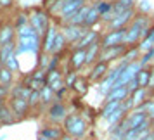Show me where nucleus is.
I'll use <instances>...</instances> for the list:
<instances>
[{
  "mask_svg": "<svg viewBox=\"0 0 154 140\" xmlns=\"http://www.w3.org/2000/svg\"><path fill=\"white\" fill-rule=\"evenodd\" d=\"M100 17H102V16H100V12H99V9L95 7V5H92V7L88 9V14H87V19H85V24H83V26L90 29L92 26H94V24H95V23L100 19Z\"/></svg>",
  "mask_w": 154,
  "mask_h": 140,
  "instance_id": "26",
  "label": "nucleus"
},
{
  "mask_svg": "<svg viewBox=\"0 0 154 140\" xmlns=\"http://www.w3.org/2000/svg\"><path fill=\"white\" fill-rule=\"evenodd\" d=\"M68 107L66 104H63V100H54L50 104L49 111H47V119H49L52 125H59V123H64V119L68 118Z\"/></svg>",
  "mask_w": 154,
  "mask_h": 140,
  "instance_id": "3",
  "label": "nucleus"
},
{
  "mask_svg": "<svg viewBox=\"0 0 154 140\" xmlns=\"http://www.w3.org/2000/svg\"><path fill=\"white\" fill-rule=\"evenodd\" d=\"M142 140H154L152 133H151V135H147V137H144V138H142Z\"/></svg>",
  "mask_w": 154,
  "mask_h": 140,
  "instance_id": "46",
  "label": "nucleus"
},
{
  "mask_svg": "<svg viewBox=\"0 0 154 140\" xmlns=\"http://www.w3.org/2000/svg\"><path fill=\"white\" fill-rule=\"evenodd\" d=\"M16 36H17V29H16L14 24H11V23L2 24V26H0V47L14 42Z\"/></svg>",
  "mask_w": 154,
  "mask_h": 140,
  "instance_id": "13",
  "label": "nucleus"
},
{
  "mask_svg": "<svg viewBox=\"0 0 154 140\" xmlns=\"http://www.w3.org/2000/svg\"><path fill=\"white\" fill-rule=\"evenodd\" d=\"M42 50V42H40V36H24V38H19V43H17V49H16V54H21V52H33V54H38Z\"/></svg>",
  "mask_w": 154,
  "mask_h": 140,
  "instance_id": "6",
  "label": "nucleus"
},
{
  "mask_svg": "<svg viewBox=\"0 0 154 140\" xmlns=\"http://www.w3.org/2000/svg\"><path fill=\"white\" fill-rule=\"evenodd\" d=\"M147 121H149V116H147L146 111H142V109H137V111L130 112V114H126L125 119L119 123V126L128 132V130H133V128H140L142 125H146Z\"/></svg>",
  "mask_w": 154,
  "mask_h": 140,
  "instance_id": "2",
  "label": "nucleus"
},
{
  "mask_svg": "<svg viewBox=\"0 0 154 140\" xmlns=\"http://www.w3.org/2000/svg\"><path fill=\"white\" fill-rule=\"evenodd\" d=\"M128 50V45H116V47H109V49H102L99 61H104V62H111L116 59H123V56Z\"/></svg>",
  "mask_w": 154,
  "mask_h": 140,
  "instance_id": "9",
  "label": "nucleus"
},
{
  "mask_svg": "<svg viewBox=\"0 0 154 140\" xmlns=\"http://www.w3.org/2000/svg\"><path fill=\"white\" fill-rule=\"evenodd\" d=\"M87 50V64L85 66H94V64L99 61V57H100V52H102V45H100V40H97V42H94L88 47Z\"/></svg>",
  "mask_w": 154,
  "mask_h": 140,
  "instance_id": "17",
  "label": "nucleus"
},
{
  "mask_svg": "<svg viewBox=\"0 0 154 140\" xmlns=\"http://www.w3.org/2000/svg\"><path fill=\"white\" fill-rule=\"evenodd\" d=\"M135 80L139 81V88H147L151 85V81H152V71L149 69V68H142Z\"/></svg>",
  "mask_w": 154,
  "mask_h": 140,
  "instance_id": "20",
  "label": "nucleus"
},
{
  "mask_svg": "<svg viewBox=\"0 0 154 140\" xmlns=\"http://www.w3.org/2000/svg\"><path fill=\"white\" fill-rule=\"evenodd\" d=\"M56 100V92L50 88L49 85H45L42 90H40V104L42 105H50Z\"/></svg>",
  "mask_w": 154,
  "mask_h": 140,
  "instance_id": "23",
  "label": "nucleus"
},
{
  "mask_svg": "<svg viewBox=\"0 0 154 140\" xmlns=\"http://www.w3.org/2000/svg\"><path fill=\"white\" fill-rule=\"evenodd\" d=\"M11 109H12V112L16 114V118L17 119H23V118H26L28 116V112H29V102L26 100V99H12L11 97Z\"/></svg>",
  "mask_w": 154,
  "mask_h": 140,
  "instance_id": "11",
  "label": "nucleus"
},
{
  "mask_svg": "<svg viewBox=\"0 0 154 140\" xmlns=\"http://www.w3.org/2000/svg\"><path fill=\"white\" fill-rule=\"evenodd\" d=\"M28 102H29V107H36V105L40 104V92H38V90H33V92H31V95H29Z\"/></svg>",
  "mask_w": 154,
  "mask_h": 140,
  "instance_id": "38",
  "label": "nucleus"
},
{
  "mask_svg": "<svg viewBox=\"0 0 154 140\" xmlns=\"http://www.w3.org/2000/svg\"><path fill=\"white\" fill-rule=\"evenodd\" d=\"M133 17H135V11L133 9H128L125 11L123 14L116 16L111 23H109V29L107 31H114V29H125L130 26V23L133 21Z\"/></svg>",
  "mask_w": 154,
  "mask_h": 140,
  "instance_id": "8",
  "label": "nucleus"
},
{
  "mask_svg": "<svg viewBox=\"0 0 154 140\" xmlns=\"http://www.w3.org/2000/svg\"><path fill=\"white\" fill-rule=\"evenodd\" d=\"M69 64H71V68H73L75 71L82 69L85 64H87V50H83V49L73 50V52H71Z\"/></svg>",
  "mask_w": 154,
  "mask_h": 140,
  "instance_id": "16",
  "label": "nucleus"
},
{
  "mask_svg": "<svg viewBox=\"0 0 154 140\" xmlns=\"http://www.w3.org/2000/svg\"><path fill=\"white\" fill-rule=\"evenodd\" d=\"M88 5H83V7L80 9V11H76L75 12V16L69 19V23L68 24H76V26H83L85 24V19H87V14H88Z\"/></svg>",
  "mask_w": 154,
  "mask_h": 140,
  "instance_id": "24",
  "label": "nucleus"
},
{
  "mask_svg": "<svg viewBox=\"0 0 154 140\" xmlns=\"http://www.w3.org/2000/svg\"><path fill=\"white\" fill-rule=\"evenodd\" d=\"M126 88L130 90V93H133L135 90H139V81H137V80H132L130 83L126 85Z\"/></svg>",
  "mask_w": 154,
  "mask_h": 140,
  "instance_id": "40",
  "label": "nucleus"
},
{
  "mask_svg": "<svg viewBox=\"0 0 154 140\" xmlns=\"http://www.w3.org/2000/svg\"><path fill=\"white\" fill-rule=\"evenodd\" d=\"M24 24H29V16L26 14V12H19V14L16 16L14 26H16V29H17V28H21V26H24Z\"/></svg>",
  "mask_w": 154,
  "mask_h": 140,
  "instance_id": "34",
  "label": "nucleus"
},
{
  "mask_svg": "<svg viewBox=\"0 0 154 140\" xmlns=\"http://www.w3.org/2000/svg\"><path fill=\"white\" fill-rule=\"evenodd\" d=\"M152 59H154V47H152L151 50H147L146 54H144V57L140 59V62H142L144 66H146V64H147V62H151Z\"/></svg>",
  "mask_w": 154,
  "mask_h": 140,
  "instance_id": "39",
  "label": "nucleus"
},
{
  "mask_svg": "<svg viewBox=\"0 0 154 140\" xmlns=\"http://www.w3.org/2000/svg\"><path fill=\"white\" fill-rule=\"evenodd\" d=\"M38 35L35 31V28L31 26V24H24V26H21V28H17V38H24V36H35ZM40 36V35H38Z\"/></svg>",
  "mask_w": 154,
  "mask_h": 140,
  "instance_id": "32",
  "label": "nucleus"
},
{
  "mask_svg": "<svg viewBox=\"0 0 154 140\" xmlns=\"http://www.w3.org/2000/svg\"><path fill=\"white\" fill-rule=\"evenodd\" d=\"M152 47H154V24H152V28H151V31H149V35L139 43V50L140 52H147V50H151Z\"/></svg>",
  "mask_w": 154,
  "mask_h": 140,
  "instance_id": "28",
  "label": "nucleus"
},
{
  "mask_svg": "<svg viewBox=\"0 0 154 140\" xmlns=\"http://www.w3.org/2000/svg\"><path fill=\"white\" fill-rule=\"evenodd\" d=\"M88 78H80L78 76V80L75 81V85H73V90L76 92L78 95H85L87 93V90H88Z\"/></svg>",
  "mask_w": 154,
  "mask_h": 140,
  "instance_id": "31",
  "label": "nucleus"
},
{
  "mask_svg": "<svg viewBox=\"0 0 154 140\" xmlns=\"http://www.w3.org/2000/svg\"><path fill=\"white\" fill-rule=\"evenodd\" d=\"M87 31H88V28H85V26H76V24H64L63 29H61V33L66 36L68 43H71V45H75Z\"/></svg>",
  "mask_w": 154,
  "mask_h": 140,
  "instance_id": "7",
  "label": "nucleus"
},
{
  "mask_svg": "<svg viewBox=\"0 0 154 140\" xmlns=\"http://www.w3.org/2000/svg\"><path fill=\"white\" fill-rule=\"evenodd\" d=\"M4 105H5V104H4V99H0V109H2Z\"/></svg>",
  "mask_w": 154,
  "mask_h": 140,
  "instance_id": "48",
  "label": "nucleus"
},
{
  "mask_svg": "<svg viewBox=\"0 0 154 140\" xmlns=\"http://www.w3.org/2000/svg\"><path fill=\"white\" fill-rule=\"evenodd\" d=\"M29 24L35 28V31L38 33L40 36L45 35V31L49 29L50 23H49V16L45 14L43 11H33L29 14Z\"/></svg>",
  "mask_w": 154,
  "mask_h": 140,
  "instance_id": "5",
  "label": "nucleus"
},
{
  "mask_svg": "<svg viewBox=\"0 0 154 140\" xmlns=\"http://www.w3.org/2000/svg\"><path fill=\"white\" fill-rule=\"evenodd\" d=\"M139 7L142 9V11H146V12H147V11H151V7L147 5V2H140V4H139Z\"/></svg>",
  "mask_w": 154,
  "mask_h": 140,
  "instance_id": "43",
  "label": "nucleus"
},
{
  "mask_svg": "<svg viewBox=\"0 0 154 140\" xmlns=\"http://www.w3.org/2000/svg\"><path fill=\"white\" fill-rule=\"evenodd\" d=\"M38 135L47 137L49 140H61L64 137V128H61L59 125H47V126H42Z\"/></svg>",
  "mask_w": 154,
  "mask_h": 140,
  "instance_id": "15",
  "label": "nucleus"
},
{
  "mask_svg": "<svg viewBox=\"0 0 154 140\" xmlns=\"http://www.w3.org/2000/svg\"><path fill=\"white\" fill-rule=\"evenodd\" d=\"M130 97V90L126 87H119V88H112L107 95H106V100L104 102H112V100H125V99Z\"/></svg>",
  "mask_w": 154,
  "mask_h": 140,
  "instance_id": "18",
  "label": "nucleus"
},
{
  "mask_svg": "<svg viewBox=\"0 0 154 140\" xmlns=\"http://www.w3.org/2000/svg\"><path fill=\"white\" fill-rule=\"evenodd\" d=\"M5 66H7L9 69L12 71V73H17V71H19V61H17V54H14V56L11 57L7 62H5Z\"/></svg>",
  "mask_w": 154,
  "mask_h": 140,
  "instance_id": "36",
  "label": "nucleus"
},
{
  "mask_svg": "<svg viewBox=\"0 0 154 140\" xmlns=\"http://www.w3.org/2000/svg\"><path fill=\"white\" fill-rule=\"evenodd\" d=\"M109 73V62L104 61H97V62L92 66L90 73H88V80L90 81H102Z\"/></svg>",
  "mask_w": 154,
  "mask_h": 140,
  "instance_id": "10",
  "label": "nucleus"
},
{
  "mask_svg": "<svg viewBox=\"0 0 154 140\" xmlns=\"http://www.w3.org/2000/svg\"><path fill=\"white\" fill-rule=\"evenodd\" d=\"M121 100H112V102H104V105H102V109H100V118L106 119L107 116H111L112 112L116 111V109H119L121 107Z\"/></svg>",
  "mask_w": 154,
  "mask_h": 140,
  "instance_id": "25",
  "label": "nucleus"
},
{
  "mask_svg": "<svg viewBox=\"0 0 154 140\" xmlns=\"http://www.w3.org/2000/svg\"><path fill=\"white\" fill-rule=\"evenodd\" d=\"M31 92L33 90H29L24 83H19V85H16V87H12V90H11V97L12 99H26V100H28L29 95H31Z\"/></svg>",
  "mask_w": 154,
  "mask_h": 140,
  "instance_id": "22",
  "label": "nucleus"
},
{
  "mask_svg": "<svg viewBox=\"0 0 154 140\" xmlns=\"http://www.w3.org/2000/svg\"><path fill=\"white\" fill-rule=\"evenodd\" d=\"M97 40H100V36H99V31H95V29H88L87 33H85L80 40H78L75 45H73V50H78V49H88L94 42H97Z\"/></svg>",
  "mask_w": 154,
  "mask_h": 140,
  "instance_id": "14",
  "label": "nucleus"
},
{
  "mask_svg": "<svg viewBox=\"0 0 154 140\" xmlns=\"http://www.w3.org/2000/svg\"><path fill=\"white\" fill-rule=\"evenodd\" d=\"M149 125H151V132H154V118L149 119Z\"/></svg>",
  "mask_w": 154,
  "mask_h": 140,
  "instance_id": "45",
  "label": "nucleus"
},
{
  "mask_svg": "<svg viewBox=\"0 0 154 140\" xmlns=\"http://www.w3.org/2000/svg\"><path fill=\"white\" fill-rule=\"evenodd\" d=\"M64 133L71 135V137H76V138H83L87 132H88V123L83 116H80L76 112H71L68 114V118L64 119L63 123Z\"/></svg>",
  "mask_w": 154,
  "mask_h": 140,
  "instance_id": "1",
  "label": "nucleus"
},
{
  "mask_svg": "<svg viewBox=\"0 0 154 140\" xmlns=\"http://www.w3.org/2000/svg\"><path fill=\"white\" fill-rule=\"evenodd\" d=\"M146 93H147V88H139V90H135L133 93H130V99H132L133 105H142V104H146V102H147Z\"/></svg>",
  "mask_w": 154,
  "mask_h": 140,
  "instance_id": "29",
  "label": "nucleus"
},
{
  "mask_svg": "<svg viewBox=\"0 0 154 140\" xmlns=\"http://www.w3.org/2000/svg\"><path fill=\"white\" fill-rule=\"evenodd\" d=\"M95 7L99 9L100 16H106V14H109V12H112V7H114V4H112V2H106V0H102V2H99Z\"/></svg>",
  "mask_w": 154,
  "mask_h": 140,
  "instance_id": "33",
  "label": "nucleus"
},
{
  "mask_svg": "<svg viewBox=\"0 0 154 140\" xmlns=\"http://www.w3.org/2000/svg\"><path fill=\"white\" fill-rule=\"evenodd\" d=\"M7 95H11V88H9V87H4V85H0V99H5Z\"/></svg>",
  "mask_w": 154,
  "mask_h": 140,
  "instance_id": "41",
  "label": "nucleus"
},
{
  "mask_svg": "<svg viewBox=\"0 0 154 140\" xmlns=\"http://www.w3.org/2000/svg\"><path fill=\"white\" fill-rule=\"evenodd\" d=\"M152 64H154V59H152Z\"/></svg>",
  "mask_w": 154,
  "mask_h": 140,
  "instance_id": "49",
  "label": "nucleus"
},
{
  "mask_svg": "<svg viewBox=\"0 0 154 140\" xmlns=\"http://www.w3.org/2000/svg\"><path fill=\"white\" fill-rule=\"evenodd\" d=\"M66 45H68V40H66V36L59 31L56 36V42H54V49H52V54H63V50L66 49Z\"/></svg>",
  "mask_w": 154,
  "mask_h": 140,
  "instance_id": "30",
  "label": "nucleus"
},
{
  "mask_svg": "<svg viewBox=\"0 0 154 140\" xmlns=\"http://www.w3.org/2000/svg\"><path fill=\"white\" fill-rule=\"evenodd\" d=\"M12 80H14V73L9 69L7 66H2L0 68V85L11 87L12 85Z\"/></svg>",
  "mask_w": 154,
  "mask_h": 140,
  "instance_id": "27",
  "label": "nucleus"
},
{
  "mask_svg": "<svg viewBox=\"0 0 154 140\" xmlns=\"http://www.w3.org/2000/svg\"><path fill=\"white\" fill-rule=\"evenodd\" d=\"M76 80H78V73L73 69V71H69V73H66V76H64V85H66L68 88H73V85H75Z\"/></svg>",
  "mask_w": 154,
  "mask_h": 140,
  "instance_id": "35",
  "label": "nucleus"
},
{
  "mask_svg": "<svg viewBox=\"0 0 154 140\" xmlns=\"http://www.w3.org/2000/svg\"><path fill=\"white\" fill-rule=\"evenodd\" d=\"M16 49H17V43L16 42H11V43H7V45H4V47H0V62L4 64V66H5V62L16 54Z\"/></svg>",
  "mask_w": 154,
  "mask_h": 140,
  "instance_id": "21",
  "label": "nucleus"
},
{
  "mask_svg": "<svg viewBox=\"0 0 154 140\" xmlns=\"http://www.w3.org/2000/svg\"><path fill=\"white\" fill-rule=\"evenodd\" d=\"M61 140H82V138H76V137H71V135H66V133H64V137Z\"/></svg>",
  "mask_w": 154,
  "mask_h": 140,
  "instance_id": "44",
  "label": "nucleus"
},
{
  "mask_svg": "<svg viewBox=\"0 0 154 140\" xmlns=\"http://www.w3.org/2000/svg\"><path fill=\"white\" fill-rule=\"evenodd\" d=\"M126 28L125 29H114V31H107L100 36V45L102 49H109V47H116V45H126Z\"/></svg>",
  "mask_w": 154,
  "mask_h": 140,
  "instance_id": "4",
  "label": "nucleus"
},
{
  "mask_svg": "<svg viewBox=\"0 0 154 140\" xmlns=\"http://www.w3.org/2000/svg\"><path fill=\"white\" fill-rule=\"evenodd\" d=\"M12 5V0H0V9H7Z\"/></svg>",
  "mask_w": 154,
  "mask_h": 140,
  "instance_id": "42",
  "label": "nucleus"
},
{
  "mask_svg": "<svg viewBox=\"0 0 154 140\" xmlns=\"http://www.w3.org/2000/svg\"><path fill=\"white\" fill-rule=\"evenodd\" d=\"M36 140H49V138H47V137H42V135H38V138Z\"/></svg>",
  "mask_w": 154,
  "mask_h": 140,
  "instance_id": "47",
  "label": "nucleus"
},
{
  "mask_svg": "<svg viewBox=\"0 0 154 140\" xmlns=\"http://www.w3.org/2000/svg\"><path fill=\"white\" fill-rule=\"evenodd\" d=\"M16 121H19V119L16 118V114L12 112L11 105H4L0 109V125H14Z\"/></svg>",
  "mask_w": 154,
  "mask_h": 140,
  "instance_id": "19",
  "label": "nucleus"
},
{
  "mask_svg": "<svg viewBox=\"0 0 154 140\" xmlns=\"http://www.w3.org/2000/svg\"><path fill=\"white\" fill-rule=\"evenodd\" d=\"M57 80H63L59 69H54V71H49V73H47V85H52L54 81H57Z\"/></svg>",
  "mask_w": 154,
  "mask_h": 140,
  "instance_id": "37",
  "label": "nucleus"
},
{
  "mask_svg": "<svg viewBox=\"0 0 154 140\" xmlns=\"http://www.w3.org/2000/svg\"><path fill=\"white\" fill-rule=\"evenodd\" d=\"M59 33L56 24H50L49 29L45 31L43 35V42H42V52L43 54H52V49H54V42H56V36Z\"/></svg>",
  "mask_w": 154,
  "mask_h": 140,
  "instance_id": "12",
  "label": "nucleus"
}]
</instances>
